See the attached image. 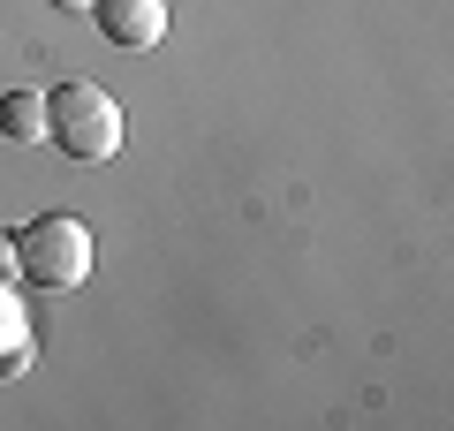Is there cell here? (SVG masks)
Masks as SVG:
<instances>
[{"mask_svg":"<svg viewBox=\"0 0 454 431\" xmlns=\"http://www.w3.org/2000/svg\"><path fill=\"white\" fill-rule=\"evenodd\" d=\"M91 16L106 31V46H121V53H145L167 38V0H91Z\"/></svg>","mask_w":454,"mask_h":431,"instance_id":"3957f363","label":"cell"},{"mask_svg":"<svg viewBox=\"0 0 454 431\" xmlns=\"http://www.w3.org/2000/svg\"><path fill=\"white\" fill-rule=\"evenodd\" d=\"M16 265L31 287H83V272H91V227L76 212H38L16 235Z\"/></svg>","mask_w":454,"mask_h":431,"instance_id":"7a4b0ae2","label":"cell"},{"mask_svg":"<svg viewBox=\"0 0 454 431\" xmlns=\"http://www.w3.org/2000/svg\"><path fill=\"white\" fill-rule=\"evenodd\" d=\"M46 8H61V16H91V0H46Z\"/></svg>","mask_w":454,"mask_h":431,"instance_id":"52a82bcc","label":"cell"},{"mask_svg":"<svg viewBox=\"0 0 454 431\" xmlns=\"http://www.w3.org/2000/svg\"><path fill=\"white\" fill-rule=\"evenodd\" d=\"M46 144H61L68 160H114L121 152V106L98 83H61L46 98Z\"/></svg>","mask_w":454,"mask_h":431,"instance_id":"6da1fadb","label":"cell"},{"mask_svg":"<svg viewBox=\"0 0 454 431\" xmlns=\"http://www.w3.org/2000/svg\"><path fill=\"white\" fill-rule=\"evenodd\" d=\"M23 265H16V235H0V287H16Z\"/></svg>","mask_w":454,"mask_h":431,"instance_id":"8992f818","label":"cell"},{"mask_svg":"<svg viewBox=\"0 0 454 431\" xmlns=\"http://www.w3.org/2000/svg\"><path fill=\"white\" fill-rule=\"evenodd\" d=\"M31 310L16 303V287H0V379H16V371H31Z\"/></svg>","mask_w":454,"mask_h":431,"instance_id":"277c9868","label":"cell"},{"mask_svg":"<svg viewBox=\"0 0 454 431\" xmlns=\"http://www.w3.org/2000/svg\"><path fill=\"white\" fill-rule=\"evenodd\" d=\"M0 137L8 144H46V91H8L0 98Z\"/></svg>","mask_w":454,"mask_h":431,"instance_id":"5b68a950","label":"cell"}]
</instances>
